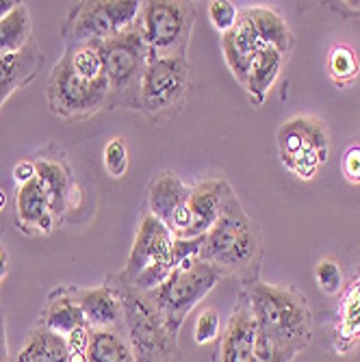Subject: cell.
<instances>
[{
	"label": "cell",
	"mask_w": 360,
	"mask_h": 362,
	"mask_svg": "<svg viewBox=\"0 0 360 362\" xmlns=\"http://www.w3.org/2000/svg\"><path fill=\"white\" fill-rule=\"evenodd\" d=\"M44 327H48L50 332L59 334V337H68L72 334L79 327L87 325V319H85V313L76 300V293L72 291H59L57 298L52 295L44 315H42V321H40Z\"/></svg>",
	"instance_id": "obj_21"
},
{
	"label": "cell",
	"mask_w": 360,
	"mask_h": 362,
	"mask_svg": "<svg viewBox=\"0 0 360 362\" xmlns=\"http://www.w3.org/2000/svg\"><path fill=\"white\" fill-rule=\"evenodd\" d=\"M226 274L211 265V262L195 258L187 265L174 267L168 280L154 291L146 293L154 308L161 313L172 337L178 339V330L185 323L187 315L198 306L207 295L219 284Z\"/></svg>",
	"instance_id": "obj_3"
},
{
	"label": "cell",
	"mask_w": 360,
	"mask_h": 362,
	"mask_svg": "<svg viewBox=\"0 0 360 362\" xmlns=\"http://www.w3.org/2000/svg\"><path fill=\"white\" fill-rule=\"evenodd\" d=\"M256 323V362H293L313 337V313L304 295L256 280L250 291Z\"/></svg>",
	"instance_id": "obj_1"
},
{
	"label": "cell",
	"mask_w": 360,
	"mask_h": 362,
	"mask_svg": "<svg viewBox=\"0 0 360 362\" xmlns=\"http://www.w3.org/2000/svg\"><path fill=\"white\" fill-rule=\"evenodd\" d=\"M7 325H5V313L0 308V362H9L7 360Z\"/></svg>",
	"instance_id": "obj_36"
},
{
	"label": "cell",
	"mask_w": 360,
	"mask_h": 362,
	"mask_svg": "<svg viewBox=\"0 0 360 362\" xmlns=\"http://www.w3.org/2000/svg\"><path fill=\"white\" fill-rule=\"evenodd\" d=\"M233 189L221 178H211L191 187L187 202L168 221V230L174 239H195L204 237L219 219L226 200Z\"/></svg>",
	"instance_id": "obj_12"
},
{
	"label": "cell",
	"mask_w": 360,
	"mask_h": 362,
	"mask_svg": "<svg viewBox=\"0 0 360 362\" xmlns=\"http://www.w3.org/2000/svg\"><path fill=\"white\" fill-rule=\"evenodd\" d=\"M328 72H330V78L337 85L352 83L358 76V72H360L356 50H352L349 46H337V48H332L330 54H328Z\"/></svg>",
	"instance_id": "obj_26"
},
{
	"label": "cell",
	"mask_w": 360,
	"mask_h": 362,
	"mask_svg": "<svg viewBox=\"0 0 360 362\" xmlns=\"http://www.w3.org/2000/svg\"><path fill=\"white\" fill-rule=\"evenodd\" d=\"M291 33L280 13L267 7H250L239 11L237 24L221 35V50L235 78L243 85L256 54L265 48L289 52Z\"/></svg>",
	"instance_id": "obj_2"
},
{
	"label": "cell",
	"mask_w": 360,
	"mask_h": 362,
	"mask_svg": "<svg viewBox=\"0 0 360 362\" xmlns=\"http://www.w3.org/2000/svg\"><path fill=\"white\" fill-rule=\"evenodd\" d=\"M193 20L195 9L191 3H174V0L146 3L139 13V26L148 46V61L185 57Z\"/></svg>",
	"instance_id": "obj_9"
},
{
	"label": "cell",
	"mask_w": 360,
	"mask_h": 362,
	"mask_svg": "<svg viewBox=\"0 0 360 362\" xmlns=\"http://www.w3.org/2000/svg\"><path fill=\"white\" fill-rule=\"evenodd\" d=\"M105 72L109 81V107L141 109V78L148 65V46L139 20L103 42Z\"/></svg>",
	"instance_id": "obj_4"
},
{
	"label": "cell",
	"mask_w": 360,
	"mask_h": 362,
	"mask_svg": "<svg viewBox=\"0 0 360 362\" xmlns=\"http://www.w3.org/2000/svg\"><path fill=\"white\" fill-rule=\"evenodd\" d=\"M284 59L286 54L276 50V48H265L256 54V59L252 61L250 70H248V76H245V83L243 87L248 89V95L250 100L260 107L265 103V98L269 93V89L274 87V83L278 81L280 76V70L284 65Z\"/></svg>",
	"instance_id": "obj_19"
},
{
	"label": "cell",
	"mask_w": 360,
	"mask_h": 362,
	"mask_svg": "<svg viewBox=\"0 0 360 362\" xmlns=\"http://www.w3.org/2000/svg\"><path fill=\"white\" fill-rule=\"evenodd\" d=\"M254 343H256V323L250 308V298L245 293L241 295L239 304L231 315V321L226 323L219 337L217 362H256Z\"/></svg>",
	"instance_id": "obj_14"
},
{
	"label": "cell",
	"mask_w": 360,
	"mask_h": 362,
	"mask_svg": "<svg viewBox=\"0 0 360 362\" xmlns=\"http://www.w3.org/2000/svg\"><path fill=\"white\" fill-rule=\"evenodd\" d=\"M207 237V235H204ZM204 237H195V239H174L172 243V258H174V267L187 265L193 262L195 258H200Z\"/></svg>",
	"instance_id": "obj_32"
},
{
	"label": "cell",
	"mask_w": 360,
	"mask_h": 362,
	"mask_svg": "<svg viewBox=\"0 0 360 362\" xmlns=\"http://www.w3.org/2000/svg\"><path fill=\"white\" fill-rule=\"evenodd\" d=\"M42 63L44 54L33 42L16 54H0V109L18 87L35 78Z\"/></svg>",
	"instance_id": "obj_16"
},
{
	"label": "cell",
	"mask_w": 360,
	"mask_h": 362,
	"mask_svg": "<svg viewBox=\"0 0 360 362\" xmlns=\"http://www.w3.org/2000/svg\"><path fill=\"white\" fill-rule=\"evenodd\" d=\"M258 252V233L237 195L231 193L215 226L207 233L200 258L223 274L245 269Z\"/></svg>",
	"instance_id": "obj_7"
},
{
	"label": "cell",
	"mask_w": 360,
	"mask_h": 362,
	"mask_svg": "<svg viewBox=\"0 0 360 362\" xmlns=\"http://www.w3.org/2000/svg\"><path fill=\"white\" fill-rule=\"evenodd\" d=\"M68 362H89L87 351H70L68 354Z\"/></svg>",
	"instance_id": "obj_39"
},
{
	"label": "cell",
	"mask_w": 360,
	"mask_h": 362,
	"mask_svg": "<svg viewBox=\"0 0 360 362\" xmlns=\"http://www.w3.org/2000/svg\"><path fill=\"white\" fill-rule=\"evenodd\" d=\"M13 178H16L18 187L30 182L33 178H37V165H35L33 160H28V158L16 163V168H13Z\"/></svg>",
	"instance_id": "obj_35"
},
{
	"label": "cell",
	"mask_w": 360,
	"mask_h": 362,
	"mask_svg": "<svg viewBox=\"0 0 360 362\" xmlns=\"http://www.w3.org/2000/svg\"><path fill=\"white\" fill-rule=\"evenodd\" d=\"M103 160H105V170L111 178H122L128 170V150L122 137L111 139L105 146L103 152Z\"/></svg>",
	"instance_id": "obj_29"
},
{
	"label": "cell",
	"mask_w": 360,
	"mask_h": 362,
	"mask_svg": "<svg viewBox=\"0 0 360 362\" xmlns=\"http://www.w3.org/2000/svg\"><path fill=\"white\" fill-rule=\"evenodd\" d=\"M76 300L85 313L87 325L91 330H105V327H111V330L120 332V327H124L122 300L111 284L76 291Z\"/></svg>",
	"instance_id": "obj_15"
},
{
	"label": "cell",
	"mask_w": 360,
	"mask_h": 362,
	"mask_svg": "<svg viewBox=\"0 0 360 362\" xmlns=\"http://www.w3.org/2000/svg\"><path fill=\"white\" fill-rule=\"evenodd\" d=\"M172 243L174 237L168 226L158 221L154 215L146 213L139 221L126 267L113 278L141 293L154 291L168 280V276L174 269Z\"/></svg>",
	"instance_id": "obj_6"
},
{
	"label": "cell",
	"mask_w": 360,
	"mask_h": 362,
	"mask_svg": "<svg viewBox=\"0 0 360 362\" xmlns=\"http://www.w3.org/2000/svg\"><path fill=\"white\" fill-rule=\"evenodd\" d=\"M20 3H16V0H0V20H5Z\"/></svg>",
	"instance_id": "obj_38"
},
{
	"label": "cell",
	"mask_w": 360,
	"mask_h": 362,
	"mask_svg": "<svg viewBox=\"0 0 360 362\" xmlns=\"http://www.w3.org/2000/svg\"><path fill=\"white\" fill-rule=\"evenodd\" d=\"M9 256H7V252L3 250V245H0V282H3L7 276H9Z\"/></svg>",
	"instance_id": "obj_37"
},
{
	"label": "cell",
	"mask_w": 360,
	"mask_h": 362,
	"mask_svg": "<svg viewBox=\"0 0 360 362\" xmlns=\"http://www.w3.org/2000/svg\"><path fill=\"white\" fill-rule=\"evenodd\" d=\"M315 280H317V286L325 295H337L343 286L341 265L332 258H323L321 262H317V267H315Z\"/></svg>",
	"instance_id": "obj_28"
},
{
	"label": "cell",
	"mask_w": 360,
	"mask_h": 362,
	"mask_svg": "<svg viewBox=\"0 0 360 362\" xmlns=\"http://www.w3.org/2000/svg\"><path fill=\"white\" fill-rule=\"evenodd\" d=\"M282 165L300 180H313L328 160L330 137L325 124L313 115H296L278 128Z\"/></svg>",
	"instance_id": "obj_8"
},
{
	"label": "cell",
	"mask_w": 360,
	"mask_h": 362,
	"mask_svg": "<svg viewBox=\"0 0 360 362\" xmlns=\"http://www.w3.org/2000/svg\"><path fill=\"white\" fill-rule=\"evenodd\" d=\"M30 44V11L18 5L5 20H0V54H16Z\"/></svg>",
	"instance_id": "obj_24"
},
{
	"label": "cell",
	"mask_w": 360,
	"mask_h": 362,
	"mask_svg": "<svg viewBox=\"0 0 360 362\" xmlns=\"http://www.w3.org/2000/svg\"><path fill=\"white\" fill-rule=\"evenodd\" d=\"M343 176L352 185H360V144L349 146L343 154Z\"/></svg>",
	"instance_id": "obj_33"
},
{
	"label": "cell",
	"mask_w": 360,
	"mask_h": 362,
	"mask_svg": "<svg viewBox=\"0 0 360 362\" xmlns=\"http://www.w3.org/2000/svg\"><path fill=\"white\" fill-rule=\"evenodd\" d=\"M189 63L187 57L148 61L141 78V111L161 115L174 109L187 91Z\"/></svg>",
	"instance_id": "obj_13"
},
{
	"label": "cell",
	"mask_w": 360,
	"mask_h": 362,
	"mask_svg": "<svg viewBox=\"0 0 360 362\" xmlns=\"http://www.w3.org/2000/svg\"><path fill=\"white\" fill-rule=\"evenodd\" d=\"M65 52L70 54L72 68L85 81H103L107 78L105 72V57H103V42H87L68 46Z\"/></svg>",
	"instance_id": "obj_25"
},
{
	"label": "cell",
	"mask_w": 360,
	"mask_h": 362,
	"mask_svg": "<svg viewBox=\"0 0 360 362\" xmlns=\"http://www.w3.org/2000/svg\"><path fill=\"white\" fill-rule=\"evenodd\" d=\"M191 193V187H187L178 176L163 172L158 174L148 191V209L150 215H154L158 221L168 226V221L174 217V213L187 202Z\"/></svg>",
	"instance_id": "obj_18"
},
{
	"label": "cell",
	"mask_w": 360,
	"mask_h": 362,
	"mask_svg": "<svg viewBox=\"0 0 360 362\" xmlns=\"http://www.w3.org/2000/svg\"><path fill=\"white\" fill-rule=\"evenodd\" d=\"M48 107L57 117L63 119H81L98 113L100 109L109 107V81H85L72 68L70 54L63 52V57L54 63L50 72L48 85Z\"/></svg>",
	"instance_id": "obj_10"
},
{
	"label": "cell",
	"mask_w": 360,
	"mask_h": 362,
	"mask_svg": "<svg viewBox=\"0 0 360 362\" xmlns=\"http://www.w3.org/2000/svg\"><path fill=\"white\" fill-rule=\"evenodd\" d=\"M87 358L89 362H135L128 341L117 330H111V327L91 330Z\"/></svg>",
	"instance_id": "obj_23"
},
{
	"label": "cell",
	"mask_w": 360,
	"mask_h": 362,
	"mask_svg": "<svg viewBox=\"0 0 360 362\" xmlns=\"http://www.w3.org/2000/svg\"><path fill=\"white\" fill-rule=\"evenodd\" d=\"M68 343L42 323L33 327L16 362H68Z\"/></svg>",
	"instance_id": "obj_22"
},
{
	"label": "cell",
	"mask_w": 360,
	"mask_h": 362,
	"mask_svg": "<svg viewBox=\"0 0 360 362\" xmlns=\"http://www.w3.org/2000/svg\"><path fill=\"white\" fill-rule=\"evenodd\" d=\"M16 221L18 226L24 230L35 228L40 233L48 235L52 226H54V217L50 213V204L46 191L42 187V182L37 178H33L30 182L18 187L16 193Z\"/></svg>",
	"instance_id": "obj_17"
},
{
	"label": "cell",
	"mask_w": 360,
	"mask_h": 362,
	"mask_svg": "<svg viewBox=\"0 0 360 362\" xmlns=\"http://www.w3.org/2000/svg\"><path fill=\"white\" fill-rule=\"evenodd\" d=\"M144 3L137 0H95L79 3L63 24V40L68 46L87 42H107L120 30L139 20Z\"/></svg>",
	"instance_id": "obj_11"
},
{
	"label": "cell",
	"mask_w": 360,
	"mask_h": 362,
	"mask_svg": "<svg viewBox=\"0 0 360 362\" xmlns=\"http://www.w3.org/2000/svg\"><path fill=\"white\" fill-rule=\"evenodd\" d=\"M35 165H37V180L42 182L46 197H48L50 213L57 219L68 211V204L72 200V193H74L76 185L72 182L68 168L59 160L42 158L35 163Z\"/></svg>",
	"instance_id": "obj_20"
},
{
	"label": "cell",
	"mask_w": 360,
	"mask_h": 362,
	"mask_svg": "<svg viewBox=\"0 0 360 362\" xmlns=\"http://www.w3.org/2000/svg\"><path fill=\"white\" fill-rule=\"evenodd\" d=\"M209 20L211 24L221 33H228L239 20V9L228 3V0H217V3H209Z\"/></svg>",
	"instance_id": "obj_31"
},
{
	"label": "cell",
	"mask_w": 360,
	"mask_h": 362,
	"mask_svg": "<svg viewBox=\"0 0 360 362\" xmlns=\"http://www.w3.org/2000/svg\"><path fill=\"white\" fill-rule=\"evenodd\" d=\"M221 337V323H219V313L215 308H204L195 321L193 330V341L198 345H209Z\"/></svg>",
	"instance_id": "obj_30"
},
{
	"label": "cell",
	"mask_w": 360,
	"mask_h": 362,
	"mask_svg": "<svg viewBox=\"0 0 360 362\" xmlns=\"http://www.w3.org/2000/svg\"><path fill=\"white\" fill-rule=\"evenodd\" d=\"M89 339H91V327L89 325L79 327V330H74L72 334L65 337V343H68V351H87Z\"/></svg>",
	"instance_id": "obj_34"
},
{
	"label": "cell",
	"mask_w": 360,
	"mask_h": 362,
	"mask_svg": "<svg viewBox=\"0 0 360 362\" xmlns=\"http://www.w3.org/2000/svg\"><path fill=\"white\" fill-rule=\"evenodd\" d=\"M341 339L354 343L360 339V280L347 293V298L341 306V323H339Z\"/></svg>",
	"instance_id": "obj_27"
},
{
	"label": "cell",
	"mask_w": 360,
	"mask_h": 362,
	"mask_svg": "<svg viewBox=\"0 0 360 362\" xmlns=\"http://www.w3.org/2000/svg\"><path fill=\"white\" fill-rule=\"evenodd\" d=\"M5 204H7V195H5V191L0 189V211L5 209Z\"/></svg>",
	"instance_id": "obj_40"
},
{
	"label": "cell",
	"mask_w": 360,
	"mask_h": 362,
	"mask_svg": "<svg viewBox=\"0 0 360 362\" xmlns=\"http://www.w3.org/2000/svg\"><path fill=\"white\" fill-rule=\"evenodd\" d=\"M117 291L124 310V330L135 362H168L176 351V337L168 330L161 313L154 308L146 293L109 278Z\"/></svg>",
	"instance_id": "obj_5"
}]
</instances>
